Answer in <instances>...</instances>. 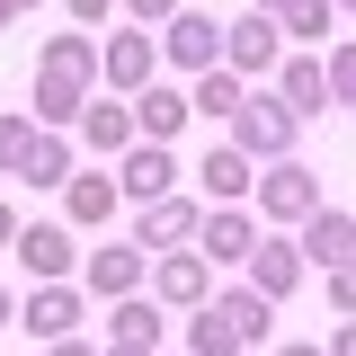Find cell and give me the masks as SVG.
<instances>
[{
	"instance_id": "34",
	"label": "cell",
	"mask_w": 356,
	"mask_h": 356,
	"mask_svg": "<svg viewBox=\"0 0 356 356\" xmlns=\"http://www.w3.org/2000/svg\"><path fill=\"white\" fill-rule=\"evenodd\" d=\"M0 241H18V214H9V205H0Z\"/></svg>"
},
{
	"instance_id": "26",
	"label": "cell",
	"mask_w": 356,
	"mask_h": 356,
	"mask_svg": "<svg viewBox=\"0 0 356 356\" xmlns=\"http://www.w3.org/2000/svg\"><path fill=\"white\" fill-rule=\"evenodd\" d=\"M330 9H339V0H285V36H330Z\"/></svg>"
},
{
	"instance_id": "41",
	"label": "cell",
	"mask_w": 356,
	"mask_h": 356,
	"mask_svg": "<svg viewBox=\"0 0 356 356\" xmlns=\"http://www.w3.org/2000/svg\"><path fill=\"white\" fill-rule=\"evenodd\" d=\"M339 9H356V0H339Z\"/></svg>"
},
{
	"instance_id": "4",
	"label": "cell",
	"mask_w": 356,
	"mask_h": 356,
	"mask_svg": "<svg viewBox=\"0 0 356 356\" xmlns=\"http://www.w3.org/2000/svg\"><path fill=\"white\" fill-rule=\"evenodd\" d=\"M152 285H161V303H178V312H196V303H214V259H205V250H196V259H187V250H170V259H161V276H152Z\"/></svg>"
},
{
	"instance_id": "23",
	"label": "cell",
	"mask_w": 356,
	"mask_h": 356,
	"mask_svg": "<svg viewBox=\"0 0 356 356\" xmlns=\"http://www.w3.org/2000/svg\"><path fill=\"white\" fill-rule=\"evenodd\" d=\"M161 339V312L134 303V294H116V348H152Z\"/></svg>"
},
{
	"instance_id": "42",
	"label": "cell",
	"mask_w": 356,
	"mask_h": 356,
	"mask_svg": "<svg viewBox=\"0 0 356 356\" xmlns=\"http://www.w3.org/2000/svg\"><path fill=\"white\" fill-rule=\"evenodd\" d=\"M18 9H27V0H18Z\"/></svg>"
},
{
	"instance_id": "17",
	"label": "cell",
	"mask_w": 356,
	"mask_h": 356,
	"mask_svg": "<svg viewBox=\"0 0 356 356\" xmlns=\"http://www.w3.org/2000/svg\"><path fill=\"white\" fill-rule=\"evenodd\" d=\"M250 339L232 330V312L222 303H196V330H187V356H241Z\"/></svg>"
},
{
	"instance_id": "30",
	"label": "cell",
	"mask_w": 356,
	"mask_h": 356,
	"mask_svg": "<svg viewBox=\"0 0 356 356\" xmlns=\"http://www.w3.org/2000/svg\"><path fill=\"white\" fill-rule=\"evenodd\" d=\"M330 303H339V312H356V259H339V267H330Z\"/></svg>"
},
{
	"instance_id": "33",
	"label": "cell",
	"mask_w": 356,
	"mask_h": 356,
	"mask_svg": "<svg viewBox=\"0 0 356 356\" xmlns=\"http://www.w3.org/2000/svg\"><path fill=\"white\" fill-rule=\"evenodd\" d=\"M107 9H116V0H72V18H107Z\"/></svg>"
},
{
	"instance_id": "28",
	"label": "cell",
	"mask_w": 356,
	"mask_h": 356,
	"mask_svg": "<svg viewBox=\"0 0 356 356\" xmlns=\"http://www.w3.org/2000/svg\"><path fill=\"white\" fill-rule=\"evenodd\" d=\"M44 63H54V72H98V54H89L81 36H54V44H44Z\"/></svg>"
},
{
	"instance_id": "24",
	"label": "cell",
	"mask_w": 356,
	"mask_h": 356,
	"mask_svg": "<svg viewBox=\"0 0 356 356\" xmlns=\"http://www.w3.org/2000/svg\"><path fill=\"white\" fill-rule=\"evenodd\" d=\"M241 98H250V89H241V72H196V107H205V116H232V107H241Z\"/></svg>"
},
{
	"instance_id": "2",
	"label": "cell",
	"mask_w": 356,
	"mask_h": 356,
	"mask_svg": "<svg viewBox=\"0 0 356 356\" xmlns=\"http://www.w3.org/2000/svg\"><path fill=\"white\" fill-rule=\"evenodd\" d=\"M161 54H170L178 72H214L222 63V27L205 18V9H178L170 27H161Z\"/></svg>"
},
{
	"instance_id": "14",
	"label": "cell",
	"mask_w": 356,
	"mask_h": 356,
	"mask_svg": "<svg viewBox=\"0 0 356 356\" xmlns=\"http://www.w3.org/2000/svg\"><path fill=\"white\" fill-rule=\"evenodd\" d=\"M81 81H89V72H54V63H44V81H36V125H72V116H81Z\"/></svg>"
},
{
	"instance_id": "25",
	"label": "cell",
	"mask_w": 356,
	"mask_h": 356,
	"mask_svg": "<svg viewBox=\"0 0 356 356\" xmlns=\"http://www.w3.org/2000/svg\"><path fill=\"white\" fill-rule=\"evenodd\" d=\"M18 178H36V187H72V152L54 143V134H36V152H27V170Z\"/></svg>"
},
{
	"instance_id": "15",
	"label": "cell",
	"mask_w": 356,
	"mask_h": 356,
	"mask_svg": "<svg viewBox=\"0 0 356 356\" xmlns=\"http://www.w3.org/2000/svg\"><path fill=\"white\" fill-rule=\"evenodd\" d=\"M276 98H285L294 116H321V107H330V72H321V63H285V72H276Z\"/></svg>"
},
{
	"instance_id": "38",
	"label": "cell",
	"mask_w": 356,
	"mask_h": 356,
	"mask_svg": "<svg viewBox=\"0 0 356 356\" xmlns=\"http://www.w3.org/2000/svg\"><path fill=\"white\" fill-rule=\"evenodd\" d=\"M116 356H152V348H116Z\"/></svg>"
},
{
	"instance_id": "7",
	"label": "cell",
	"mask_w": 356,
	"mask_h": 356,
	"mask_svg": "<svg viewBox=\"0 0 356 356\" xmlns=\"http://www.w3.org/2000/svg\"><path fill=\"white\" fill-rule=\"evenodd\" d=\"M18 267H27L36 285H54V276L72 267V232H63V222H18Z\"/></svg>"
},
{
	"instance_id": "12",
	"label": "cell",
	"mask_w": 356,
	"mask_h": 356,
	"mask_svg": "<svg viewBox=\"0 0 356 356\" xmlns=\"http://www.w3.org/2000/svg\"><path fill=\"white\" fill-rule=\"evenodd\" d=\"M72 321H81V294H72V285H36L18 330H36V339H72Z\"/></svg>"
},
{
	"instance_id": "21",
	"label": "cell",
	"mask_w": 356,
	"mask_h": 356,
	"mask_svg": "<svg viewBox=\"0 0 356 356\" xmlns=\"http://www.w3.org/2000/svg\"><path fill=\"white\" fill-rule=\"evenodd\" d=\"M81 134L98 143V152H125V143H134V116H125V107H107V98H98V107H81Z\"/></svg>"
},
{
	"instance_id": "35",
	"label": "cell",
	"mask_w": 356,
	"mask_h": 356,
	"mask_svg": "<svg viewBox=\"0 0 356 356\" xmlns=\"http://www.w3.org/2000/svg\"><path fill=\"white\" fill-rule=\"evenodd\" d=\"M54 356H89V348H81V339H54Z\"/></svg>"
},
{
	"instance_id": "5",
	"label": "cell",
	"mask_w": 356,
	"mask_h": 356,
	"mask_svg": "<svg viewBox=\"0 0 356 356\" xmlns=\"http://www.w3.org/2000/svg\"><path fill=\"white\" fill-rule=\"evenodd\" d=\"M259 205H267L276 222H303L312 205H321V187H312V170H303V161H276V170L259 178Z\"/></svg>"
},
{
	"instance_id": "8",
	"label": "cell",
	"mask_w": 356,
	"mask_h": 356,
	"mask_svg": "<svg viewBox=\"0 0 356 356\" xmlns=\"http://www.w3.org/2000/svg\"><path fill=\"white\" fill-rule=\"evenodd\" d=\"M294 250H303L312 267H339V259L356 250V222L339 214V205H312V214H303V241H294Z\"/></svg>"
},
{
	"instance_id": "36",
	"label": "cell",
	"mask_w": 356,
	"mask_h": 356,
	"mask_svg": "<svg viewBox=\"0 0 356 356\" xmlns=\"http://www.w3.org/2000/svg\"><path fill=\"white\" fill-rule=\"evenodd\" d=\"M9 18H18V0H0V27H9Z\"/></svg>"
},
{
	"instance_id": "9",
	"label": "cell",
	"mask_w": 356,
	"mask_h": 356,
	"mask_svg": "<svg viewBox=\"0 0 356 356\" xmlns=\"http://www.w3.org/2000/svg\"><path fill=\"white\" fill-rule=\"evenodd\" d=\"M196 250H205L214 267H241L250 250H259V232H250V214H241V205H222V214H205V232H196Z\"/></svg>"
},
{
	"instance_id": "27",
	"label": "cell",
	"mask_w": 356,
	"mask_h": 356,
	"mask_svg": "<svg viewBox=\"0 0 356 356\" xmlns=\"http://www.w3.org/2000/svg\"><path fill=\"white\" fill-rule=\"evenodd\" d=\"M27 152H36V125H27V116H0V170L18 178V170H27Z\"/></svg>"
},
{
	"instance_id": "37",
	"label": "cell",
	"mask_w": 356,
	"mask_h": 356,
	"mask_svg": "<svg viewBox=\"0 0 356 356\" xmlns=\"http://www.w3.org/2000/svg\"><path fill=\"white\" fill-rule=\"evenodd\" d=\"M9 312H18V303H9V294H0V321H9Z\"/></svg>"
},
{
	"instance_id": "19",
	"label": "cell",
	"mask_w": 356,
	"mask_h": 356,
	"mask_svg": "<svg viewBox=\"0 0 356 356\" xmlns=\"http://www.w3.org/2000/svg\"><path fill=\"white\" fill-rule=\"evenodd\" d=\"M89 285H98V294H134V285H143V250H98V259H89Z\"/></svg>"
},
{
	"instance_id": "3",
	"label": "cell",
	"mask_w": 356,
	"mask_h": 356,
	"mask_svg": "<svg viewBox=\"0 0 356 356\" xmlns=\"http://www.w3.org/2000/svg\"><path fill=\"white\" fill-rule=\"evenodd\" d=\"M276 36H285V27H276L267 9H250L241 27H222V63H232V72H276Z\"/></svg>"
},
{
	"instance_id": "22",
	"label": "cell",
	"mask_w": 356,
	"mask_h": 356,
	"mask_svg": "<svg viewBox=\"0 0 356 356\" xmlns=\"http://www.w3.org/2000/svg\"><path fill=\"white\" fill-rule=\"evenodd\" d=\"M116 196H125L116 178H72V222H107V214H116Z\"/></svg>"
},
{
	"instance_id": "40",
	"label": "cell",
	"mask_w": 356,
	"mask_h": 356,
	"mask_svg": "<svg viewBox=\"0 0 356 356\" xmlns=\"http://www.w3.org/2000/svg\"><path fill=\"white\" fill-rule=\"evenodd\" d=\"M267 9H285V0H267Z\"/></svg>"
},
{
	"instance_id": "10",
	"label": "cell",
	"mask_w": 356,
	"mask_h": 356,
	"mask_svg": "<svg viewBox=\"0 0 356 356\" xmlns=\"http://www.w3.org/2000/svg\"><path fill=\"white\" fill-rule=\"evenodd\" d=\"M241 267H250V285L276 303V294H294V276H303V250H294V241H259Z\"/></svg>"
},
{
	"instance_id": "16",
	"label": "cell",
	"mask_w": 356,
	"mask_h": 356,
	"mask_svg": "<svg viewBox=\"0 0 356 356\" xmlns=\"http://www.w3.org/2000/svg\"><path fill=\"white\" fill-rule=\"evenodd\" d=\"M205 196H214V205H232V196H250V152H241V143H222V152H205Z\"/></svg>"
},
{
	"instance_id": "31",
	"label": "cell",
	"mask_w": 356,
	"mask_h": 356,
	"mask_svg": "<svg viewBox=\"0 0 356 356\" xmlns=\"http://www.w3.org/2000/svg\"><path fill=\"white\" fill-rule=\"evenodd\" d=\"M125 9H134V18H161V27L178 18V0H125Z\"/></svg>"
},
{
	"instance_id": "6",
	"label": "cell",
	"mask_w": 356,
	"mask_h": 356,
	"mask_svg": "<svg viewBox=\"0 0 356 356\" xmlns=\"http://www.w3.org/2000/svg\"><path fill=\"white\" fill-rule=\"evenodd\" d=\"M196 232H205V214H196L187 196H152V205H143V250H187Z\"/></svg>"
},
{
	"instance_id": "11",
	"label": "cell",
	"mask_w": 356,
	"mask_h": 356,
	"mask_svg": "<svg viewBox=\"0 0 356 356\" xmlns=\"http://www.w3.org/2000/svg\"><path fill=\"white\" fill-rule=\"evenodd\" d=\"M187 116H196V107H187L178 89H152V81H143V98H134V134H143V143H170Z\"/></svg>"
},
{
	"instance_id": "39",
	"label": "cell",
	"mask_w": 356,
	"mask_h": 356,
	"mask_svg": "<svg viewBox=\"0 0 356 356\" xmlns=\"http://www.w3.org/2000/svg\"><path fill=\"white\" fill-rule=\"evenodd\" d=\"M285 356H321V348H285Z\"/></svg>"
},
{
	"instance_id": "1",
	"label": "cell",
	"mask_w": 356,
	"mask_h": 356,
	"mask_svg": "<svg viewBox=\"0 0 356 356\" xmlns=\"http://www.w3.org/2000/svg\"><path fill=\"white\" fill-rule=\"evenodd\" d=\"M294 134H303V116H294L285 98H241V107H232V143H241L250 161H285Z\"/></svg>"
},
{
	"instance_id": "29",
	"label": "cell",
	"mask_w": 356,
	"mask_h": 356,
	"mask_svg": "<svg viewBox=\"0 0 356 356\" xmlns=\"http://www.w3.org/2000/svg\"><path fill=\"white\" fill-rule=\"evenodd\" d=\"M330 98L356 107V44H339V63H330Z\"/></svg>"
},
{
	"instance_id": "20",
	"label": "cell",
	"mask_w": 356,
	"mask_h": 356,
	"mask_svg": "<svg viewBox=\"0 0 356 356\" xmlns=\"http://www.w3.org/2000/svg\"><path fill=\"white\" fill-rule=\"evenodd\" d=\"M214 303L232 312V330H241V339H250V348H259V339H267V321H276V303H267L259 285H241V294H214Z\"/></svg>"
},
{
	"instance_id": "13",
	"label": "cell",
	"mask_w": 356,
	"mask_h": 356,
	"mask_svg": "<svg viewBox=\"0 0 356 356\" xmlns=\"http://www.w3.org/2000/svg\"><path fill=\"white\" fill-rule=\"evenodd\" d=\"M116 187H125L134 205L170 196V152H161V143H143V152H125V178H116Z\"/></svg>"
},
{
	"instance_id": "18",
	"label": "cell",
	"mask_w": 356,
	"mask_h": 356,
	"mask_svg": "<svg viewBox=\"0 0 356 356\" xmlns=\"http://www.w3.org/2000/svg\"><path fill=\"white\" fill-rule=\"evenodd\" d=\"M98 72H107L116 89H143L152 81V36H116L107 54H98Z\"/></svg>"
},
{
	"instance_id": "32",
	"label": "cell",
	"mask_w": 356,
	"mask_h": 356,
	"mask_svg": "<svg viewBox=\"0 0 356 356\" xmlns=\"http://www.w3.org/2000/svg\"><path fill=\"white\" fill-rule=\"evenodd\" d=\"M330 356H356V312H348V330H339V339H330Z\"/></svg>"
}]
</instances>
